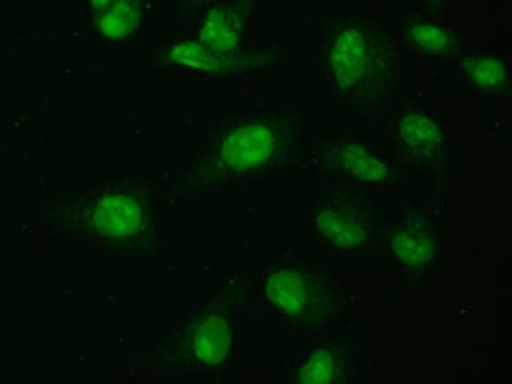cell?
<instances>
[{"instance_id": "9c48e42d", "label": "cell", "mask_w": 512, "mask_h": 384, "mask_svg": "<svg viewBox=\"0 0 512 384\" xmlns=\"http://www.w3.org/2000/svg\"><path fill=\"white\" fill-rule=\"evenodd\" d=\"M386 139L390 154L405 173L443 175L451 159L449 135L434 111L414 101L403 103L388 118Z\"/></svg>"}, {"instance_id": "8fae6325", "label": "cell", "mask_w": 512, "mask_h": 384, "mask_svg": "<svg viewBox=\"0 0 512 384\" xmlns=\"http://www.w3.org/2000/svg\"><path fill=\"white\" fill-rule=\"evenodd\" d=\"M287 384H357V350L349 333L321 335L297 350Z\"/></svg>"}, {"instance_id": "277c9868", "label": "cell", "mask_w": 512, "mask_h": 384, "mask_svg": "<svg viewBox=\"0 0 512 384\" xmlns=\"http://www.w3.org/2000/svg\"><path fill=\"white\" fill-rule=\"evenodd\" d=\"M243 306L245 289L238 279L229 280L212 299L134 357L132 371L154 381L217 378L238 352Z\"/></svg>"}, {"instance_id": "7c38bea8", "label": "cell", "mask_w": 512, "mask_h": 384, "mask_svg": "<svg viewBox=\"0 0 512 384\" xmlns=\"http://www.w3.org/2000/svg\"><path fill=\"white\" fill-rule=\"evenodd\" d=\"M391 256L408 274L422 275L441 260V233L434 217L420 205H410L391 224Z\"/></svg>"}, {"instance_id": "52a82bcc", "label": "cell", "mask_w": 512, "mask_h": 384, "mask_svg": "<svg viewBox=\"0 0 512 384\" xmlns=\"http://www.w3.org/2000/svg\"><path fill=\"white\" fill-rule=\"evenodd\" d=\"M383 231V210L369 193L330 185L309 204L311 238L335 255H371Z\"/></svg>"}, {"instance_id": "5bb4252c", "label": "cell", "mask_w": 512, "mask_h": 384, "mask_svg": "<svg viewBox=\"0 0 512 384\" xmlns=\"http://www.w3.org/2000/svg\"><path fill=\"white\" fill-rule=\"evenodd\" d=\"M151 4L135 0H98L89 4L94 33L106 43H128L146 26Z\"/></svg>"}, {"instance_id": "5b68a950", "label": "cell", "mask_w": 512, "mask_h": 384, "mask_svg": "<svg viewBox=\"0 0 512 384\" xmlns=\"http://www.w3.org/2000/svg\"><path fill=\"white\" fill-rule=\"evenodd\" d=\"M263 303L287 332L321 337L347 313V287L313 260H279L262 275Z\"/></svg>"}, {"instance_id": "8992f818", "label": "cell", "mask_w": 512, "mask_h": 384, "mask_svg": "<svg viewBox=\"0 0 512 384\" xmlns=\"http://www.w3.org/2000/svg\"><path fill=\"white\" fill-rule=\"evenodd\" d=\"M306 161L316 180L333 187L359 192H388L407 183V173L390 152L376 146L371 137H362L344 128L337 134L306 139Z\"/></svg>"}, {"instance_id": "30bf717a", "label": "cell", "mask_w": 512, "mask_h": 384, "mask_svg": "<svg viewBox=\"0 0 512 384\" xmlns=\"http://www.w3.org/2000/svg\"><path fill=\"white\" fill-rule=\"evenodd\" d=\"M181 33L192 36L210 52L241 57L255 47L251 24L258 11L253 0H207L178 6Z\"/></svg>"}, {"instance_id": "9a60e30c", "label": "cell", "mask_w": 512, "mask_h": 384, "mask_svg": "<svg viewBox=\"0 0 512 384\" xmlns=\"http://www.w3.org/2000/svg\"><path fill=\"white\" fill-rule=\"evenodd\" d=\"M463 72L478 93H504L511 84V67L501 55L473 53L463 62Z\"/></svg>"}, {"instance_id": "7a4b0ae2", "label": "cell", "mask_w": 512, "mask_h": 384, "mask_svg": "<svg viewBox=\"0 0 512 384\" xmlns=\"http://www.w3.org/2000/svg\"><path fill=\"white\" fill-rule=\"evenodd\" d=\"M158 205L156 181L108 175L79 190L50 193L38 205L36 219L62 243L135 260L158 251Z\"/></svg>"}, {"instance_id": "6da1fadb", "label": "cell", "mask_w": 512, "mask_h": 384, "mask_svg": "<svg viewBox=\"0 0 512 384\" xmlns=\"http://www.w3.org/2000/svg\"><path fill=\"white\" fill-rule=\"evenodd\" d=\"M306 115L275 106L236 111L209 123L192 158L169 180L166 202L192 204L227 188L299 173L306 161Z\"/></svg>"}, {"instance_id": "4fadbf2b", "label": "cell", "mask_w": 512, "mask_h": 384, "mask_svg": "<svg viewBox=\"0 0 512 384\" xmlns=\"http://www.w3.org/2000/svg\"><path fill=\"white\" fill-rule=\"evenodd\" d=\"M403 47L432 60L456 59V36L448 21L437 12L415 11L400 26Z\"/></svg>"}, {"instance_id": "ba28073f", "label": "cell", "mask_w": 512, "mask_h": 384, "mask_svg": "<svg viewBox=\"0 0 512 384\" xmlns=\"http://www.w3.org/2000/svg\"><path fill=\"white\" fill-rule=\"evenodd\" d=\"M287 48L268 41L255 45L241 57H227L202 47L192 36L176 30L168 41L161 43L152 55L149 65L154 69H178L193 76L209 77L216 81H243L256 70L270 69L286 59Z\"/></svg>"}, {"instance_id": "3957f363", "label": "cell", "mask_w": 512, "mask_h": 384, "mask_svg": "<svg viewBox=\"0 0 512 384\" xmlns=\"http://www.w3.org/2000/svg\"><path fill=\"white\" fill-rule=\"evenodd\" d=\"M316 67L326 94L361 122L376 120L402 91V48L362 12L326 16Z\"/></svg>"}]
</instances>
